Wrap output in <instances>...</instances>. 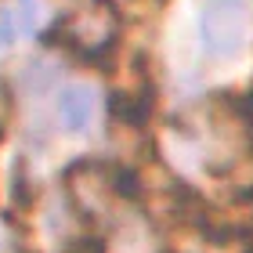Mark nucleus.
<instances>
[{"mask_svg": "<svg viewBox=\"0 0 253 253\" xmlns=\"http://www.w3.org/2000/svg\"><path fill=\"white\" fill-rule=\"evenodd\" d=\"M246 40V4L243 0H206L203 4V43L206 54L228 58L243 51Z\"/></svg>", "mask_w": 253, "mask_h": 253, "instance_id": "2", "label": "nucleus"}, {"mask_svg": "<svg viewBox=\"0 0 253 253\" xmlns=\"http://www.w3.org/2000/svg\"><path fill=\"white\" fill-rule=\"evenodd\" d=\"M152 116V98L148 94H112V120L126 126H141Z\"/></svg>", "mask_w": 253, "mask_h": 253, "instance_id": "4", "label": "nucleus"}, {"mask_svg": "<svg viewBox=\"0 0 253 253\" xmlns=\"http://www.w3.org/2000/svg\"><path fill=\"white\" fill-rule=\"evenodd\" d=\"M58 116L65 123V130H87V123L90 116H94V98H90V90L87 87H65L62 94H58Z\"/></svg>", "mask_w": 253, "mask_h": 253, "instance_id": "3", "label": "nucleus"}, {"mask_svg": "<svg viewBox=\"0 0 253 253\" xmlns=\"http://www.w3.org/2000/svg\"><path fill=\"white\" fill-rule=\"evenodd\" d=\"M51 43L84 54V58H105L116 43V18L109 7H84L62 18L51 33Z\"/></svg>", "mask_w": 253, "mask_h": 253, "instance_id": "1", "label": "nucleus"}]
</instances>
